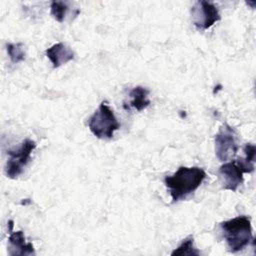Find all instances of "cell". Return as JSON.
<instances>
[{"label": "cell", "mask_w": 256, "mask_h": 256, "mask_svg": "<svg viewBox=\"0 0 256 256\" xmlns=\"http://www.w3.org/2000/svg\"><path fill=\"white\" fill-rule=\"evenodd\" d=\"M51 15L58 22H63L69 11L68 3L63 1H52L51 2Z\"/></svg>", "instance_id": "5bb4252c"}, {"label": "cell", "mask_w": 256, "mask_h": 256, "mask_svg": "<svg viewBox=\"0 0 256 256\" xmlns=\"http://www.w3.org/2000/svg\"><path fill=\"white\" fill-rule=\"evenodd\" d=\"M88 126L92 134L99 139H111L114 132L120 128L113 110L106 101H103L89 118Z\"/></svg>", "instance_id": "3957f363"}, {"label": "cell", "mask_w": 256, "mask_h": 256, "mask_svg": "<svg viewBox=\"0 0 256 256\" xmlns=\"http://www.w3.org/2000/svg\"><path fill=\"white\" fill-rule=\"evenodd\" d=\"M148 95H149V90L141 87V86H137L134 87L130 93L129 96L131 98L130 102H129V106L133 109H135L136 111H142L145 108H147L150 104V100L148 99Z\"/></svg>", "instance_id": "30bf717a"}, {"label": "cell", "mask_w": 256, "mask_h": 256, "mask_svg": "<svg viewBox=\"0 0 256 256\" xmlns=\"http://www.w3.org/2000/svg\"><path fill=\"white\" fill-rule=\"evenodd\" d=\"M36 148V142L25 139L15 150L8 151V160L5 165V174L10 179L17 178L28 164L32 151Z\"/></svg>", "instance_id": "277c9868"}, {"label": "cell", "mask_w": 256, "mask_h": 256, "mask_svg": "<svg viewBox=\"0 0 256 256\" xmlns=\"http://www.w3.org/2000/svg\"><path fill=\"white\" fill-rule=\"evenodd\" d=\"M206 176V172L202 168L181 166L173 175L164 178V184L169 189L172 201L177 202L193 193Z\"/></svg>", "instance_id": "6da1fadb"}, {"label": "cell", "mask_w": 256, "mask_h": 256, "mask_svg": "<svg viewBox=\"0 0 256 256\" xmlns=\"http://www.w3.org/2000/svg\"><path fill=\"white\" fill-rule=\"evenodd\" d=\"M172 256L175 255H195L198 256L200 255V251H198L194 247V241H193V236L190 235L187 238H185L182 243L171 253Z\"/></svg>", "instance_id": "7c38bea8"}, {"label": "cell", "mask_w": 256, "mask_h": 256, "mask_svg": "<svg viewBox=\"0 0 256 256\" xmlns=\"http://www.w3.org/2000/svg\"><path fill=\"white\" fill-rule=\"evenodd\" d=\"M218 173L222 188L225 190H230L234 192L244 181V171L236 162V160L222 164L219 168Z\"/></svg>", "instance_id": "52a82bcc"}, {"label": "cell", "mask_w": 256, "mask_h": 256, "mask_svg": "<svg viewBox=\"0 0 256 256\" xmlns=\"http://www.w3.org/2000/svg\"><path fill=\"white\" fill-rule=\"evenodd\" d=\"M6 50L12 63H19L25 59V50L22 43H7Z\"/></svg>", "instance_id": "4fadbf2b"}, {"label": "cell", "mask_w": 256, "mask_h": 256, "mask_svg": "<svg viewBox=\"0 0 256 256\" xmlns=\"http://www.w3.org/2000/svg\"><path fill=\"white\" fill-rule=\"evenodd\" d=\"M45 53L54 68L60 67L61 65L74 59V52L62 42L52 45L46 50Z\"/></svg>", "instance_id": "9c48e42d"}, {"label": "cell", "mask_w": 256, "mask_h": 256, "mask_svg": "<svg viewBox=\"0 0 256 256\" xmlns=\"http://www.w3.org/2000/svg\"><path fill=\"white\" fill-rule=\"evenodd\" d=\"M236 131L227 123L222 124L215 135V153L217 158L226 162L232 159L238 151Z\"/></svg>", "instance_id": "5b68a950"}, {"label": "cell", "mask_w": 256, "mask_h": 256, "mask_svg": "<svg viewBox=\"0 0 256 256\" xmlns=\"http://www.w3.org/2000/svg\"><path fill=\"white\" fill-rule=\"evenodd\" d=\"M245 156L243 158H239L236 162L242 168L244 173H251L254 170V163H255V153L256 148L254 144L247 143L243 148Z\"/></svg>", "instance_id": "8fae6325"}, {"label": "cell", "mask_w": 256, "mask_h": 256, "mask_svg": "<svg viewBox=\"0 0 256 256\" xmlns=\"http://www.w3.org/2000/svg\"><path fill=\"white\" fill-rule=\"evenodd\" d=\"M191 17L198 30H206L221 19L218 8L208 1L196 2L191 9Z\"/></svg>", "instance_id": "8992f818"}, {"label": "cell", "mask_w": 256, "mask_h": 256, "mask_svg": "<svg viewBox=\"0 0 256 256\" xmlns=\"http://www.w3.org/2000/svg\"><path fill=\"white\" fill-rule=\"evenodd\" d=\"M8 254L14 255H35L32 243H26L23 231L10 230L8 238Z\"/></svg>", "instance_id": "ba28073f"}, {"label": "cell", "mask_w": 256, "mask_h": 256, "mask_svg": "<svg viewBox=\"0 0 256 256\" xmlns=\"http://www.w3.org/2000/svg\"><path fill=\"white\" fill-rule=\"evenodd\" d=\"M223 237L230 252L243 250L253 241L251 219L248 216H237L220 223Z\"/></svg>", "instance_id": "7a4b0ae2"}]
</instances>
